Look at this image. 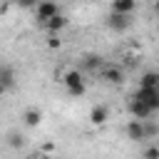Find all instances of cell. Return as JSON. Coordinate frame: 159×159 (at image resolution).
Returning <instances> with one entry per match:
<instances>
[{
  "mask_svg": "<svg viewBox=\"0 0 159 159\" xmlns=\"http://www.w3.org/2000/svg\"><path fill=\"white\" fill-rule=\"evenodd\" d=\"M62 84L67 87V94H72V97H82L84 94V80H82L80 70H67L62 75Z\"/></svg>",
  "mask_w": 159,
  "mask_h": 159,
  "instance_id": "obj_1",
  "label": "cell"
},
{
  "mask_svg": "<svg viewBox=\"0 0 159 159\" xmlns=\"http://www.w3.org/2000/svg\"><path fill=\"white\" fill-rule=\"evenodd\" d=\"M134 97L139 99V102H144L152 112H157L159 109V89H149V87H137V92H134Z\"/></svg>",
  "mask_w": 159,
  "mask_h": 159,
  "instance_id": "obj_2",
  "label": "cell"
},
{
  "mask_svg": "<svg viewBox=\"0 0 159 159\" xmlns=\"http://www.w3.org/2000/svg\"><path fill=\"white\" fill-rule=\"evenodd\" d=\"M35 12H37V20L45 25L50 17L60 15V7H57V2H55V0H40V5L35 7Z\"/></svg>",
  "mask_w": 159,
  "mask_h": 159,
  "instance_id": "obj_3",
  "label": "cell"
},
{
  "mask_svg": "<svg viewBox=\"0 0 159 159\" xmlns=\"http://www.w3.org/2000/svg\"><path fill=\"white\" fill-rule=\"evenodd\" d=\"M127 107H129V114H132V119H139V122H144V119H149V117H152V109H149L144 102H139L137 97H132Z\"/></svg>",
  "mask_w": 159,
  "mask_h": 159,
  "instance_id": "obj_4",
  "label": "cell"
},
{
  "mask_svg": "<svg viewBox=\"0 0 159 159\" xmlns=\"http://www.w3.org/2000/svg\"><path fill=\"white\" fill-rule=\"evenodd\" d=\"M129 25H132V15H117V12H109V17H107V27H112V30H117V32H124Z\"/></svg>",
  "mask_w": 159,
  "mask_h": 159,
  "instance_id": "obj_5",
  "label": "cell"
},
{
  "mask_svg": "<svg viewBox=\"0 0 159 159\" xmlns=\"http://www.w3.org/2000/svg\"><path fill=\"white\" fill-rule=\"evenodd\" d=\"M15 87V70L10 65H0V94Z\"/></svg>",
  "mask_w": 159,
  "mask_h": 159,
  "instance_id": "obj_6",
  "label": "cell"
},
{
  "mask_svg": "<svg viewBox=\"0 0 159 159\" xmlns=\"http://www.w3.org/2000/svg\"><path fill=\"white\" fill-rule=\"evenodd\" d=\"M99 80L107 84H119L122 82V70L119 67H102L99 70Z\"/></svg>",
  "mask_w": 159,
  "mask_h": 159,
  "instance_id": "obj_7",
  "label": "cell"
},
{
  "mask_svg": "<svg viewBox=\"0 0 159 159\" xmlns=\"http://www.w3.org/2000/svg\"><path fill=\"white\" fill-rule=\"evenodd\" d=\"M107 119H109V109H107L104 104H94V107L89 109V122H92V124L99 127V124H104Z\"/></svg>",
  "mask_w": 159,
  "mask_h": 159,
  "instance_id": "obj_8",
  "label": "cell"
},
{
  "mask_svg": "<svg viewBox=\"0 0 159 159\" xmlns=\"http://www.w3.org/2000/svg\"><path fill=\"white\" fill-rule=\"evenodd\" d=\"M127 137H129L132 142H144V124H142L139 119H132V122L127 124Z\"/></svg>",
  "mask_w": 159,
  "mask_h": 159,
  "instance_id": "obj_9",
  "label": "cell"
},
{
  "mask_svg": "<svg viewBox=\"0 0 159 159\" xmlns=\"http://www.w3.org/2000/svg\"><path fill=\"white\" fill-rule=\"evenodd\" d=\"M137 7V0H112V12L117 15H132Z\"/></svg>",
  "mask_w": 159,
  "mask_h": 159,
  "instance_id": "obj_10",
  "label": "cell"
},
{
  "mask_svg": "<svg viewBox=\"0 0 159 159\" xmlns=\"http://www.w3.org/2000/svg\"><path fill=\"white\" fill-rule=\"evenodd\" d=\"M45 27H47V32H50V35H57L60 30H65V27H67V17H65V15H55V17H50V20L45 22Z\"/></svg>",
  "mask_w": 159,
  "mask_h": 159,
  "instance_id": "obj_11",
  "label": "cell"
},
{
  "mask_svg": "<svg viewBox=\"0 0 159 159\" xmlns=\"http://www.w3.org/2000/svg\"><path fill=\"white\" fill-rule=\"evenodd\" d=\"M139 87H149V89H159V72L149 70L139 77Z\"/></svg>",
  "mask_w": 159,
  "mask_h": 159,
  "instance_id": "obj_12",
  "label": "cell"
},
{
  "mask_svg": "<svg viewBox=\"0 0 159 159\" xmlns=\"http://www.w3.org/2000/svg\"><path fill=\"white\" fill-rule=\"evenodd\" d=\"M22 122H25L27 127H37V124L42 122V112H40V109H35V107H30V109H25V112H22Z\"/></svg>",
  "mask_w": 159,
  "mask_h": 159,
  "instance_id": "obj_13",
  "label": "cell"
},
{
  "mask_svg": "<svg viewBox=\"0 0 159 159\" xmlns=\"http://www.w3.org/2000/svg\"><path fill=\"white\" fill-rule=\"evenodd\" d=\"M144 139H152V137H159V124L152 122V119H144Z\"/></svg>",
  "mask_w": 159,
  "mask_h": 159,
  "instance_id": "obj_14",
  "label": "cell"
},
{
  "mask_svg": "<svg viewBox=\"0 0 159 159\" xmlns=\"http://www.w3.org/2000/svg\"><path fill=\"white\" fill-rule=\"evenodd\" d=\"M102 65H104V62H102L99 55H87V57H84V67H87V70H102Z\"/></svg>",
  "mask_w": 159,
  "mask_h": 159,
  "instance_id": "obj_15",
  "label": "cell"
},
{
  "mask_svg": "<svg viewBox=\"0 0 159 159\" xmlns=\"http://www.w3.org/2000/svg\"><path fill=\"white\" fill-rule=\"evenodd\" d=\"M7 144H10L12 149H20V147L25 144V139H22L17 132H10V134H7Z\"/></svg>",
  "mask_w": 159,
  "mask_h": 159,
  "instance_id": "obj_16",
  "label": "cell"
},
{
  "mask_svg": "<svg viewBox=\"0 0 159 159\" xmlns=\"http://www.w3.org/2000/svg\"><path fill=\"white\" fill-rule=\"evenodd\" d=\"M142 159H159V147H157V144H154V147H147L144 154H142Z\"/></svg>",
  "mask_w": 159,
  "mask_h": 159,
  "instance_id": "obj_17",
  "label": "cell"
},
{
  "mask_svg": "<svg viewBox=\"0 0 159 159\" xmlns=\"http://www.w3.org/2000/svg\"><path fill=\"white\" fill-rule=\"evenodd\" d=\"M60 45H62V40H60L57 35H50V37H47V47H50V50H57Z\"/></svg>",
  "mask_w": 159,
  "mask_h": 159,
  "instance_id": "obj_18",
  "label": "cell"
},
{
  "mask_svg": "<svg viewBox=\"0 0 159 159\" xmlns=\"http://www.w3.org/2000/svg\"><path fill=\"white\" fill-rule=\"evenodd\" d=\"M17 5H20V7H37L40 0H17Z\"/></svg>",
  "mask_w": 159,
  "mask_h": 159,
  "instance_id": "obj_19",
  "label": "cell"
},
{
  "mask_svg": "<svg viewBox=\"0 0 159 159\" xmlns=\"http://www.w3.org/2000/svg\"><path fill=\"white\" fill-rule=\"evenodd\" d=\"M32 159H55V157H47V154H40V157H32Z\"/></svg>",
  "mask_w": 159,
  "mask_h": 159,
  "instance_id": "obj_20",
  "label": "cell"
},
{
  "mask_svg": "<svg viewBox=\"0 0 159 159\" xmlns=\"http://www.w3.org/2000/svg\"><path fill=\"white\" fill-rule=\"evenodd\" d=\"M154 10H157V12H159V0H154Z\"/></svg>",
  "mask_w": 159,
  "mask_h": 159,
  "instance_id": "obj_21",
  "label": "cell"
},
{
  "mask_svg": "<svg viewBox=\"0 0 159 159\" xmlns=\"http://www.w3.org/2000/svg\"><path fill=\"white\" fill-rule=\"evenodd\" d=\"M5 2H17V0H5Z\"/></svg>",
  "mask_w": 159,
  "mask_h": 159,
  "instance_id": "obj_22",
  "label": "cell"
}]
</instances>
